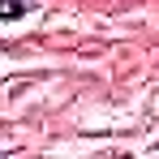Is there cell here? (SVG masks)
I'll list each match as a JSON object with an SVG mask.
<instances>
[{"mask_svg":"<svg viewBox=\"0 0 159 159\" xmlns=\"http://www.w3.org/2000/svg\"><path fill=\"white\" fill-rule=\"evenodd\" d=\"M26 4H34V0H0V22H17L26 13Z\"/></svg>","mask_w":159,"mask_h":159,"instance_id":"obj_1","label":"cell"}]
</instances>
